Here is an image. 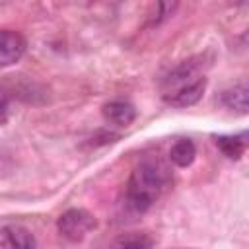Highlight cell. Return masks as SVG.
Listing matches in <instances>:
<instances>
[{
	"instance_id": "6da1fadb",
	"label": "cell",
	"mask_w": 249,
	"mask_h": 249,
	"mask_svg": "<svg viewBox=\"0 0 249 249\" xmlns=\"http://www.w3.org/2000/svg\"><path fill=\"white\" fill-rule=\"evenodd\" d=\"M167 171L156 161L138 163L126 183V202L136 212H146L167 185Z\"/></svg>"
},
{
	"instance_id": "7a4b0ae2",
	"label": "cell",
	"mask_w": 249,
	"mask_h": 249,
	"mask_svg": "<svg viewBox=\"0 0 249 249\" xmlns=\"http://www.w3.org/2000/svg\"><path fill=\"white\" fill-rule=\"evenodd\" d=\"M56 228L66 239L82 241L95 228V218H93V214H89L84 208H70L60 214Z\"/></svg>"
},
{
	"instance_id": "3957f363",
	"label": "cell",
	"mask_w": 249,
	"mask_h": 249,
	"mask_svg": "<svg viewBox=\"0 0 249 249\" xmlns=\"http://www.w3.org/2000/svg\"><path fill=\"white\" fill-rule=\"evenodd\" d=\"M25 53V39L12 29H0V68L16 64Z\"/></svg>"
},
{
	"instance_id": "277c9868",
	"label": "cell",
	"mask_w": 249,
	"mask_h": 249,
	"mask_svg": "<svg viewBox=\"0 0 249 249\" xmlns=\"http://www.w3.org/2000/svg\"><path fill=\"white\" fill-rule=\"evenodd\" d=\"M204 89H206V78L200 76V78L193 80L191 84H185L173 91L163 93V99L175 107H189V105H195L202 97Z\"/></svg>"
},
{
	"instance_id": "5b68a950",
	"label": "cell",
	"mask_w": 249,
	"mask_h": 249,
	"mask_svg": "<svg viewBox=\"0 0 249 249\" xmlns=\"http://www.w3.org/2000/svg\"><path fill=\"white\" fill-rule=\"evenodd\" d=\"M35 237L33 233L18 224L4 226L0 230V247L2 249H35Z\"/></svg>"
},
{
	"instance_id": "8992f818",
	"label": "cell",
	"mask_w": 249,
	"mask_h": 249,
	"mask_svg": "<svg viewBox=\"0 0 249 249\" xmlns=\"http://www.w3.org/2000/svg\"><path fill=\"white\" fill-rule=\"evenodd\" d=\"M103 117L107 123H111L115 126H128L136 119V109L128 101L113 99V101L103 105Z\"/></svg>"
},
{
	"instance_id": "52a82bcc",
	"label": "cell",
	"mask_w": 249,
	"mask_h": 249,
	"mask_svg": "<svg viewBox=\"0 0 249 249\" xmlns=\"http://www.w3.org/2000/svg\"><path fill=\"white\" fill-rule=\"evenodd\" d=\"M218 150L230 158V160H239L247 148V132H239V134H222L214 138Z\"/></svg>"
},
{
	"instance_id": "ba28073f",
	"label": "cell",
	"mask_w": 249,
	"mask_h": 249,
	"mask_svg": "<svg viewBox=\"0 0 249 249\" xmlns=\"http://www.w3.org/2000/svg\"><path fill=\"white\" fill-rule=\"evenodd\" d=\"M247 97H249V89L245 84H237L230 89H224L220 95V101L224 107H228L230 111H237V113H247Z\"/></svg>"
},
{
	"instance_id": "9c48e42d",
	"label": "cell",
	"mask_w": 249,
	"mask_h": 249,
	"mask_svg": "<svg viewBox=\"0 0 249 249\" xmlns=\"http://www.w3.org/2000/svg\"><path fill=\"white\" fill-rule=\"evenodd\" d=\"M196 156V146L189 138H179L171 148H169V160L177 167H189L195 161Z\"/></svg>"
},
{
	"instance_id": "30bf717a",
	"label": "cell",
	"mask_w": 249,
	"mask_h": 249,
	"mask_svg": "<svg viewBox=\"0 0 249 249\" xmlns=\"http://www.w3.org/2000/svg\"><path fill=\"white\" fill-rule=\"evenodd\" d=\"M154 247V239L144 233V231H128V233H121L109 249H152Z\"/></svg>"
},
{
	"instance_id": "8fae6325",
	"label": "cell",
	"mask_w": 249,
	"mask_h": 249,
	"mask_svg": "<svg viewBox=\"0 0 249 249\" xmlns=\"http://www.w3.org/2000/svg\"><path fill=\"white\" fill-rule=\"evenodd\" d=\"M8 115H10V97L4 89H0V124L8 121Z\"/></svg>"
}]
</instances>
